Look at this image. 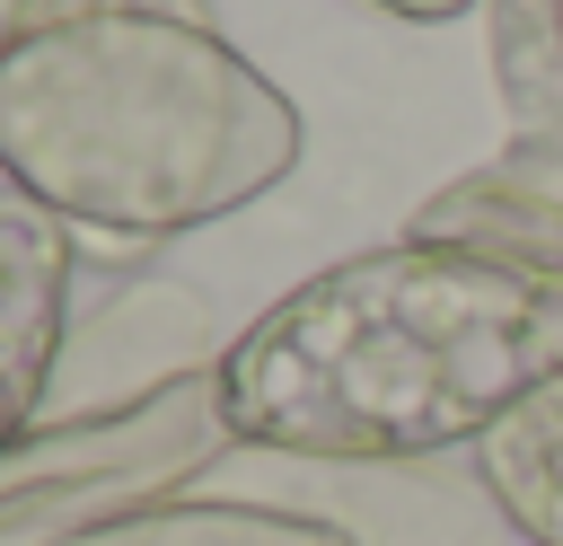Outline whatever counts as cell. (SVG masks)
Segmentation results:
<instances>
[{
	"label": "cell",
	"instance_id": "obj_6",
	"mask_svg": "<svg viewBox=\"0 0 563 546\" xmlns=\"http://www.w3.org/2000/svg\"><path fill=\"white\" fill-rule=\"evenodd\" d=\"M405 238L484 247V255H510V264L563 282V150L510 141L501 159H484V167L449 176L440 194H422Z\"/></svg>",
	"mask_w": 563,
	"mask_h": 546
},
{
	"label": "cell",
	"instance_id": "obj_8",
	"mask_svg": "<svg viewBox=\"0 0 563 546\" xmlns=\"http://www.w3.org/2000/svg\"><path fill=\"white\" fill-rule=\"evenodd\" d=\"M53 546H352V528L282 511V502H238V493H202V502H150L97 528H70Z\"/></svg>",
	"mask_w": 563,
	"mask_h": 546
},
{
	"label": "cell",
	"instance_id": "obj_1",
	"mask_svg": "<svg viewBox=\"0 0 563 546\" xmlns=\"http://www.w3.org/2000/svg\"><path fill=\"white\" fill-rule=\"evenodd\" d=\"M545 379H563V282L440 238L308 273L220 361L238 449L343 467L475 449Z\"/></svg>",
	"mask_w": 563,
	"mask_h": 546
},
{
	"label": "cell",
	"instance_id": "obj_4",
	"mask_svg": "<svg viewBox=\"0 0 563 546\" xmlns=\"http://www.w3.org/2000/svg\"><path fill=\"white\" fill-rule=\"evenodd\" d=\"M229 343L238 335H220L211 291H194L185 273H123V282H106L70 317V343H62L44 423H88V414L141 405V396H158L176 379L220 370Z\"/></svg>",
	"mask_w": 563,
	"mask_h": 546
},
{
	"label": "cell",
	"instance_id": "obj_11",
	"mask_svg": "<svg viewBox=\"0 0 563 546\" xmlns=\"http://www.w3.org/2000/svg\"><path fill=\"white\" fill-rule=\"evenodd\" d=\"M554 44H563V0H554Z\"/></svg>",
	"mask_w": 563,
	"mask_h": 546
},
{
	"label": "cell",
	"instance_id": "obj_9",
	"mask_svg": "<svg viewBox=\"0 0 563 546\" xmlns=\"http://www.w3.org/2000/svg\"><path fill=\"white\" fill-rule=\"evenodd\" d=\"M369 9H387V18H413V26H431V18H457V9H475V0H369Z\"/></svg>",
	"mask_w": 563,
	"mask_h": 546
},
{
	"label": "cell",
	"instance_id": "obj_5",
	"mask_svg": "<svg viewBox=\"0 0 563 546\" xmlns=\"http://www.w3.org/2000/svg\"><path fill=\"white\" fill-rule=\"evenodd\" d=\"M79 273L88 264L70 247V220L0 185V458L44 423V396H53L70 317H79L70 308Z\"/></svg>",
	"mask_w": 563,
	"mask_h": 546
},
{
	"label": "cell",
	"instance_id": "obj_10",
	"mask_svg": "<svg viewBox=\"0 0 563 546\" xmlns=\"http://www.w3.org/2000/svg\"><path fill=\"white\" fill-rule=\"evenodd\" d=\"M26 9H35V0H0V44H9L18 26H26Z\"/></svg>",
	"mask_w": 563,
	"mask_h": 546
},
{
	"label": "cell",
	"instance_id": "obj_2",
	"mask_svg": "<svg viewBox=\"0 0 563 546\" xmlns=\"http://www.w3.org/2000/svg\"><path fill=\"white\" fill-rule=\"evenodd\" d=\"M299 167V106L211 0H35L0 44V176L70 229L176 238Z\"/></svg>",
	"mask_w": 563,
	"mask_h": 546
},
{
	"label": "cell",
	"instance_id": "obj_7",
	"mask_svg": "<svg viewBox=\"0 0 563 546\" xmlns=\"http://www.w3.org/2000/svg\"><path fill=\"white\" fill-rule=\"evenodd\" d=\"M475 493L519 546H563V379L519 396L475 440Z\"/></svg>",
	"mask_w": 563,
	"mask_h": 546
},
{
	"label": "cell",
	"instance_id": "obj_3",
	"mask_svg": "<svg viewBox=\"0 0 563 546\" xmlns=\"http://www.w3.org/2000/svg\"><path fill=\"white\" fill-rule=\"evenodd\" d=\"M229 449H238V432H229L220 370L176 379L141 405H114L88 423H35L0 458V546H53L70 528L150 511V502H167V484L220 467Z\"/></svg>",
	"mask_w": 563,
	"mask_h": 546
}]
</instances>
